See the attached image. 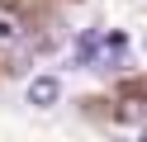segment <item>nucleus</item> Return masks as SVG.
Masks as SVG:
<instances>
[{"instance_id":"nucleus-1","label":"nucleus","mask_w":147,"mask_h":142,"mask_svg":"<svg viewBox=\"0 0 147 142\" xmlns=\"http://www.w3.org/2000/svg\"><path fill=\"white\" fill-rule=\"evenodd\" d=\"M57 100H62V81L57 76H33L29 81V104L33 109H52Z\"/></svg>"},{"instance_id":"nucleus-2","label":"nucleus","mask_w":147,"mask_h":142,"mask_svg":"<svg viewBox=\"0 0 147 142\" xmlns=\"http://www.w3.org/2000/svg\"><path fill=\"white\" fill-rule=\"evenodd\" d=\"M119 123H128V128H147V95H128V100H119Z\"/></svg>"},{"instance_id":"nucleus-3","label":"nucleus","mask_w":147,"mask_h":142,"mask_svg":"<svg viewBox=\"0 0 147 142\" xmlns=\"http://www.w3.org/2000/svg\"><path fill=\"white\" fill-rule=\"evenodd\" d=\"M95 47H100V33H81L76 47H71V62L76 66H95Z\"/></svg>"},{"instance_id":"nucleus-4","label":"nucleus","mask_w":147,"mask_h":142,"mask_svg":"<svg viewBox=\"0 0 147 142\" xmlns=\"http://www.w3.org/2000/svg\"><path fill=\"white\" fill-rule=\"evenodd\" d=\"M14 38H19V24L14 19H0V43H14Z\"/></svg>"}]
</instances>
